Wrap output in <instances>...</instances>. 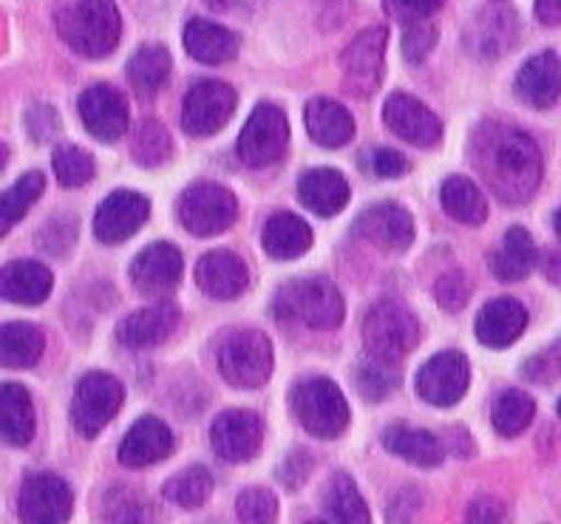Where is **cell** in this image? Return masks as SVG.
<instances>
[{"label":"cell","mask_w":561,"mask_h":524,"mask_svg":"<svg viewBox=\"0 0 561 524\" xmlns=\"http://www.w3.org/2000/svg\"><path fill=\"white\" fill-rule=\"evenodd\" d=\"M536 266V244L530 239V232L525 227H511L505 232V241L491 259L493 275L505 284H516V281L527 278Z\"/></svg>","instance_id":"33"},{"label":"cell","mask_w":561,"mask_h":524,"mask_svg":"<svg viewBox=\"0 0 561 524\" xmlns=\"http://www.w3.org/2000/svg\"><path fill=\"white\" fill-rule=\"evenodd\" d=\"M553 227H556V236H559V239H561V207H559V210H556V216H553Z\"/></svg>","instance_id":"56"},{"label":"cell","mask_w":561,"mask_h":524,"mask_svg":"<svg viewBox=\"0 0 561 524\" xmlns=\"http://www.w3.org/2000/svg\"><path fill=\"white\" fill-rule=\"evenodd\" d=\"M420 341V323L400 300H377L363 318V343L371 361L398 366Z\"/></svg>","instance_id":"4"},{"label":"cell","mask_w":561,"mask_h":524,"mask_svg":"<svg viewBox=\"0 0 561 524\" xmlns=\"http://www.w3.org/2000/svg\"><path fill=\"white\" fill-rule=\"evenodd\" d=\"M273 315L309 329H335L343 320V295L329 278H293L275 293Z\"/></svg>","instance_id":"3"},{"label":"cell","mask_w":561,"mask_h":524,"mask_svg":"<svg viewBox=\"0 0 561 524\" xmlns=\"http://www.w3.org/2000/svg\"><path fill=\"white\" fill-rule=\"evenodd\" d=\"M7 157H9V153H7V145L0 143V171H3V164H7Z\"/></svg>","instance_id":"57"},{"label":"cell","mask_w":561,"mask_h":524,"mask_svg":"<svg viewBox=\"0 0 561 524\" xmlns=\"http://www.w3.org/2000/svg\"><path fill=\"white\" fill-rule=\"evenodd\" d=\"M548 278L561 286V252H553L548 259Z\"/></svg>","instance_id":"54"},{"label":"cell","mask_w":561,"mask_h":524,"mask_svg":"<svg viewBox=\"0 0 561 524\" xmlns=\"http://www.w3.org/2000/svg\"><path fill=\"white\" fill-rule=\"evenodd\" d=\"M327 511L335 516L337 524H371L366 499L360 497L355 479L350 474H335L327 488Z\"/></svg>","instance_id":"37"},{"label":"cell","mask_w":561,"mask_h":524,"mask_svg":"<svg viewBox=\"0 0 561 524\" xmlns=\"http://www.w3.org/2000/svg\"><path fill=\"white\" fill-rule=\"evenodd\" d=\"M196 284L210 298H239L247 289V284H250V270H247V264L236 252L213 250L202 255V261L196 264Z\"/></svg>","instance_id":"23"},{"label":"cell","mask_w":561,"mask_h":524,"mask_svg":"<svg viewBox=\"0 0 561 524\" xmlns=\"http://www.w3.org/2000/svg\"><path fill=\"white\" fill-rule=\"evenodd\" d=\"M383 119L389 130H394L400 139L420 148H434L443 137V123L432 109H425L420 100L403 94H391L383 105Z\"/></svg>","instance_id":"17"},{"label":"cell","mask_w":561,"mask_h":524,"mask_svg":"<svg viewBox=\"0 0 561 524\" xmlns=\"http://www.w3.org/2000/svg\"><path fill=\"white\" fill-rule=\"evenodd\" d=\"M561 375V349H545L525 363V377L534 383H550Z\"/></svg>","instance_id":"50"},{"label":"cell","mask_w":561,"mask_h":524,"mask_svg":"<svg viewBox=\"0 0 561 524\" xmlns=\"http://www.w3.org/2000/svg\"><path fill=\"white\" fill-rule=\"evenodd\" d=\"M43 187H46L43 173L32 171L23 173L9 191L0 193V236H7V232L26 216L28 207L35 205L37 198L43 196Z\"/></svg>","instance_id":"38"},{"label":"cell","mask_w":561,"mask_h":524,"mask_svg":"<svg viewBox=\"0 0 561 524\" xmlns=\"http://www.w3.org/2000/svg\"><path fill=\"white\" fill-rule=\"evenodd\" d=\"M55 286L51 270L41 261H12L0 270V298L23 304V307H37L48 298Z\"/></svg>","instance_id":"25"},{"label":"cell","mask_w":561,"mask_h":524,"mask_svg":"<svg viewBox=\"0 0 561 524\" xmlns=\"http://www.w3.org/2000/svg\"><path fill=\"white\" fill-rule=\"evenodd\" d=\"M386 43H389V29L371 26L363 29L360 35L343 48V86L355 96H371L380 89L386 75Z\"/></svg>","instance_id":"9"},{"label":"cell","mask_w":561,"mask_h":524,"mask_svg":"<svg viewBox=\"0 0 561 524\" xmlns=\"http://www.w3.org/2000/svg\"><path fill=\"white\" fill-rule=\"evenodd\" d=\"M55 173L62 187H82L94 179V159L75 145H60L55 150Z\"/></svg>","instance_id":"42"},{"label":"cell","mask_w":561,"mask_h":524,"mask_svg":"<svg viewBox=\"0 0 561 524\" xmlns=\"http://www.w3.org/2000/svg\"><path fill=\"white\" fill-rule=\"evenodd\" d=\"M57 32L80 57H108L123 37V18L114 0H71L57 12Z\"/></svg>","instance_id":"2"},{"label":"cell","mask_w":561,"mask_h":524,"mask_svg":"<svg viewBox=\"0 0 561 524\" xmlns=\"http://www.w3.org/2000/svg\"><path fill=\"white\" fill-rule=\"evenodd\" d=\"M35 436V406L21 383L0 386V440L14 448L32 443Z\"/></svg>","instance_id":"28"},{"label":"cell","mask_w":561,"mask_h":524,"mask_svg":"<svg viewBox=\"0 0 561 524\" xmlns=\"http://www.w3.org/2000/svg\"><path fill=\"white\" fill-rule=\"evenodd\" d=\"M298 198L316 216H337L350 205V182L332 168H316L298 179Z\"/></svg>","instance_id":"27"},{"label":"cell","mask_w":561,"mask_h":524,"mask_svg":"<svg viewBox=\"0 0 561 524\" xmlns=\"http://www.w3.org/2000/svg\"><path fill=\"white\" fill-rule=\"evenodd\" d=\"M383 445L394 456L420 468H437L443 463V443L432 431L411 429V425H391L383 431Z\"/></svg>","instance_id":"32"},{"label":"cell","mask_w":561,"mask_h":524,"mask_svg":"<svg viewBox=\"0 0 561 524\" xmlns=\"http://www.w3.org/2000/svg\"><path fill=\"white\" fill-rule=\"evenodd\" d=\"M434 295H437L439 307L445 312H459L468 304V298H471V286H468L466 275L459 273V270H451V273L439 275Z\"/></svg>","instance_id":"47"},{"label":"cell","mask_w":561,"mask_h":524,"mask_svg":"<svg viewBox=\"0 0 561 524\" xmlns=\"http://www.w3.org/2000/svg\"><path fill=\"white\" fill-rule=\"evenodd\" d=\"M480 150V173L502 202L522 205L534 196L541 182L539 145L516 128H488L485 139L477 145Z\"/></svg>","instance_id":"1"},{"label":"cell","mask_w":561,"mask_h":524,"mask_svg":"<svg viewBox=\"0 0 561 524\" xmlns=\"http://www.w3.org/2000/svg\"><path fill=\"white\" fill-rule=\"evenodd\" d=\"M213 451L227 463H247L253 459L264 443V422L259 414L247 409L225 411L216 417L210 429Z\"/></svg>","instance_id":"14"},{"label":"cell","mask_w":561,"mask_h":524,"mask_svg":"<svg viewBox=\"0 0 561 524\" xmlns=\"http://www.w3.org/2000/svg\"><path fill=\"white\" fill-rule=\"evenodd\" d=\"M264 250L273 255L275 261H293L309 250L312 244V230L301 216L295 213H275L267 218L264 232H261Z\"/></svg>","instance_id":"31"},{"label":"cell","mask_w":561,"mask_h":524,"mask_svg":"<svg viewBox=\"0 0 561 524\" xmlns=\"http://www.w3.org/2000/svg\"><path fill=\"white\" fill-rule=\"evenodd\" d=\"M28 123V134L37 139V143H46L57 134L60 128V119H57V111L48 109V105H35V109L26 114Z\"/></svg>","instance_id":"51"},{"label":"cell","mask_w":561,"mask_h":524,"mask_svg":"<svg viewBox=\"0 0 561 524\" xmlns=\"http://www.w3.org/2000/svg\"><path fill=\"white\" fill-rule=\"evenodd\" d=\"M516 96L534 109H550L561 96V57L541 52L525 62L516 75Z\"/></svg>","instance_id":"22"},{"label":"cell","mask_w":561,"mask_h":524,"mask_svg":"<svg viewBox=\"0 0 561 524\" xmlns=\"http://www.w3.org/2000/svg\"><path fill=\"white\" fill-rule=\"evenodd\" d=\"M437 26L428 21L405 23L403 32V55L409 62H423L425 57L432 55V48L437 46Z\"/></svg>","instance_id":"46"},{"label":"cell","mask_w":561,"mask_h":524,"mask_svg":"<svg viewBox=\"0 0 561 524\" xmlns=\"http://www.w3.org/2000/svg\"><path fill=\"white\" fill-rule=\"evenodd\" d=\"M164 499L185 511H193V508H202V504L210 499L213 493V477L207 474L202 465H193V468L179 470L176 477H171L162 488Z\"/></svg>","instance_id":"40"},{"label":"cell","mask_w":561,"mask_h":524,"mask_svg":"<svg viewBox=\"0 0 561 524\" xmlns=\"http://www.w3.org/2000/svg\"><path fill=\"white\" fill-rule=\"evenodd\" d=\"M151 216V202L142 193L117 191L105 198L94 216V232L103 244H123Z\"/></svg>","instance_id":"16"},{"label":"cell","mask_w":561,"mask_h":524,"mask_svg":"<svg viewBox=\"0 0 561 524\" xmlns=\"http://www.w3.org/2000/svg\"><path fill=\"white\" fill-rule=\"evenodd\" d=\"M355 236L380 250L403 252L414 241V221L405 207L386 202V205H375L360 213V218L355 221Z\"/></svg>","instance_id":"19"},{"label":"cell","mask_w":561,"mask_h":524,"mask_svg":"<svg viewBox=\"0 0 561 524\" xmlns=\"http://www.w3.org/2000/svg\"><path fill=\"white\" fill-rule=\"evenodd\" d=\"M171 52L151 43V46L137 48V55L130 57L128 66H125V75H128V82L139 96H153L162 91V86L171 77Z\"/></svg>","instance_id":"35"},{"label":"cell","mask_w":561,"mask_h":524,"mask_svg":"<svg viewBox=\"0 0 561 524\" xmlns=\"http://www.w3.org/2000/svg\"><path fill=\"white\" fill-rule=\"evenodd\" d=\"M445 0H383V9L403 23L428 21L434 12L443 9Z\"/></svg>","instance_id":"49"},{"label":"cell","mask_w":561,"mask_h":524,"mask_svg":"<svg viewBox=\"0 0 561 524\" xmlns=\"http://www.w3.org/2000/svg\"><path fill=\"white\" fill-rule=\"evenodd\" d=\"M182 273H185L182 252L168 241L145 247L130 264V281L142 295H168L179 286Z\"/></svg>","instance_id":"18"},{"label":"cell","mask_w":561,"mask_h":524,"mask_svg":"<svg viewBox=\"0 0 561 524\" xmlns=\"http://www.w3.org/2000/svg\"><path fill=\"white\" fill-rule=\"evenodd\" d=\"M536 417V402L534 397L525 395V391H502L493 402V411H491V420H493V429L500 431L502 436H519L522 431L534 422Z\"/></svg>","instance_id":"39"},{"label":"cell","mask_w":561,"mask_h":524,"mask_svg":"<svg viewBox=\"0 0 561 524\" xmlns=\"http://www.w3.org/2000/svg\"><path fill=\"white\" fill-rule=\"evenodd\" d=\"M471 383V366L462 352H439L417 372V395L432 406H457Z\"/></svg>","instance_id":"13"},{"label":"cell","mask_w":561,"mask_h":524,"mask_svg":"<svg viewBox=\"0 0 561 524\" xmlns=\"http://www.w3.org/2000/svg\"><path fill=\"white\" fill-rule=\"evenodd\" d=\"M439 198H443L445 213L451 218H457V221H462V225H482L488 218L485 193H482L468 176L445 179Z\"/></svg>","instance_id":"36"},{"label":"cell","mask_w":561,"mask_h":524,"mask_svg":"<svg viewBox=\"0 0 561 524\" xmlns=\"http://www.w3.org/2000/svg\"><path fill=\"white\" fill-rule=\"evenodd\" d=\"M82 125L100 143H117L128 128V103L114 86H91L80 96Z\"/></svg>","instance_id":"15"},{"label":"cell","mask_w":561,"mask_h":524,"mask_svg":"<svg viewBox=\"0 0 561 524\" xmlns=\"http://www.w3.org/2000/svg\"><path fill=\"white\" fill-rule=\"evenodd\" d=\"M219 372L230 386L259 388L273 375V343L259 329L233 332L219 349Z\"/></svg>","instance_id":"6"},{"label":"cell","mask_w":561,"mask_h":524,"mask_svg":"<svg viewBox=\"0 0 561 524\" xmlns=\"http://www.w3.org/2000/svg\"><path fill=\"white\" fill-rule=\"evenodd\" d=\"M363 162H366V171H371L375 176H383V179H398L409 173V159L391 148L371 150V153H366Z\"/></svg>","instance_id":"48"},{"label":"cell","mask_w":561,"mask_h":524,"mask_svg":"<svg viewBox=\"0 0 561 524\" xmlns=\"http://www.w3.org/2000/svg\"><path fill=\"white\" fill-rule=\"evenodd\" d=\"M207 7H213V9H230L233 7V0H205Z\"/></svg>","instance_id":"55"},{"label":"cell","mask_w":561,"mask_h":524,"mask_svg":"<svg viewBox=\"0 0 561 524\" xmlns=\"http://www.w3.org/2000/svg\"><path fill=\"white\" fill-rule=\"evenodd\" d=\"M239 216V202L227 187L213 182H199L187 187L179 198V221L196 239L219 236Z\"/></svg>","instance_id":"7"},{"label":"cell","mask_w":561,"mask_h":524,"mask_svg":"<svg viewBox=\"0 0 561 524\" xmlns=\"http://www.w3.org/2000/svg\"><path fill=\"white\" fill-rule=\"evenodd\" d=\"M173 454V434L157 417H142L130 425L125 440L119 443V463L125 468H145L157 465Z\"/></svg>","instance_id":"20"},{"label":"cell","mask_w":561,"mask_h":524,"mask_svg":"<svg viewBox=\"0 0 561 524\" xmlns=\"http://www.w3.org/2000/svg\"><path fill=\"white\" fill-rule=\"evenodd\" d=\"M400 383L398 368L386 366V363L369 361L357 368V388L366 400H386L389 391Z\"/></svg>","instance_id":"45"},{"label":"cell","mask_w":561,"mask_h":524,"mask_svg":"<svg viewBox=\"0 0 561 524\" xmlns=\"http://www.w3.org/2000/svg\"><path fill=\"white\" fill-rule=\"evenodd\" d=\"M171 157V137L157 119H145L134 137V159L145 168H157Z\"/></svg>","instance_id":"43"},{"label":"cell","mask_w":561,"mask_h":524,"mask_svg":"<svg viewBox=\"0 0 561 524\" xmlns=\"http://www.w3.org/2000/svg\"><path fill=\"white\" fill-rule=\"evenodd\" d=\"M125 388L114 375L89 372L80 377L71 402V422L82 436H96L123 409Z\"/></svg>","instance_id":"8"},{"label":"cell","mask_w":561,"mask_h":524,"mask_svg":"<svg viewBox=\"0 0 561 524\" xmlns=\"http://www.w3.org/2000/svg\"><path fill=\"white\" fill-rule=\"evenodd\" d=\"M239 96L236 91L219 80H202L191 86L182 103V128L191 137H210L227 125L233 116Z\"/></svg>","instance_id":"11"},{"label":"cell","mask_w":561,"mask_h":524,"mask_svg":"<svg viewBox=\"0 0 561 524\" xmlns=\"http://www.w3.org/2000/svg\"><path fill=\"white\" fill-rule=\"evenodd\" d=\"M105 519L108 524H157L153 504L128 488L111 490L105 499Z\"/></svg>","instance_id":"41"},{"label":"cell","mask_w":561,"mask_h":524,"mask_svg":"<svg viewBox=\"0 0 561 524\" xmlns=\"http://www.w3.org/2000/svg\"><path fill=\"white\" fill-rule=\"evenodd\" d=\"M241 524H275L278 522V499L267 488H247L236 502Z\"/></svg>","instance_id":"44"},{"label":"cell","mask_w":561,"mask_h":524,"mask_svg":"<svg viewBox=\"0 0 561 524\" xmlns=\"http://www.w3.org/2000/svg\"><path fill=\"white\" fill-rule=\"evenodd\" d=\"M527 327V309L516 298H496L477 315V338L491 349H505L519 341Z\"/></svg>","instance_id":"26"},{"label":"cell","mask_w":561,"mask_h":524,"mask_svg":"<svg viewBox=\"0 0 561 524\" xmlns=\"http://www.w3.org/2000/svg\"><path fill=\"white\" fill-rule=\"evenodd\" d=\"M536 18H539L545 26H559L561 0H536Z\"/></svg>","instance_id":"53"},{"label":"cell","mask_w":561,"mask_h":524,"mask_svg":"<svg viewBox=\"0 0 561 524\" xmlns=\"http://www.w3.org/2000/svg\"><path fill=\"white\" fill-rule=\"evenodd\" d=\"M502 519H505V508H502L500 499L480 497L473 499L471 508H468L466 524H502Z\"/></svg>","instance_id":"52"},{"label":"cell","mask_w":561,"mask_h":524,"mask_svg":"<svg viewBox=\"0 0 561 524\" xmlns=\"http://www.w3.org/2000/svg\"><path fill=\"white\" fill-rule=\"evenodd\" d=\"M46 338L35 323H0V363L9 368H32L43 357Z\"/></svg>","instance_id":"34"},{"label":"cell","mask_w":561,"mask_h":524,"mask_svg":"<svg viewBox=\"0 0 561 524\" xmlns=\"http://www.w3.org/2000/svg\"><path fill=\"white\" fill-rule=\"evenodd\" d=\"M75 508L69 482L55 474H32L18 497V513L23 524H66Z\"/></svg>","instance_id":"12"},{"label":"cell","mask_w":561,"mask_h":524,"mask_svg":"<svg viewBox=\"0 0 561 524\" xmlns=\"http://www.w3.org/2000/svg\"><path fill=\"white\" fill-rule=\"evenodd\" d=\"M293 414L304 429L321 440H335L350 425V402L329 377H307L293 388Z\"/></svg>","instance_id":"5"},{"label":"cell","mask_w":561,"mask_h":524,"mask_svg":"<svg viewBox=\"0 0 561 524\" xmlns=\"http://www.w3.org/2000/svg\"><path fill=\"white\" fill-rule=\"evenodd\" d=\"M519 41V21L511 9H485L468 26L466 43L477 57H502Z\"/></svg>","instance_id":"21"},{"label":"cell","mask_w":561,"mask_h":524,"mask_svg":"<svg viewBox=\"0 0 561 524\" xmlns=\"http://www.w3.org/2000/svg\"><path fill=\"white\" fill-rule=\"evenodd\" d=\"M185 48L193 60L205 62V66H219V62L233 60L239 52V35L219 23L205 21V18H193L185 26Z\"/></svg>","instance_id":"30"},{"label":"cell","mask_w":561,"mask_h":524,"mask_svg":"<svg viewBox=\"0 0 561 524\" xmlns=\"http://www.w3.org/2000/svg\"><path fill=\"white\" fill-rule=\"evenodd\" d=\"M179 318H182V312H179L173 300H157L151 307L128 315L119 323L117 338L130 349L157 346V343H162L179 327Z\"/></svg>","instance_id":"24"},{"label":"cell","mask_w":561,"mask_h":524,"mask_svg":"<svg viewBox=\"0 0 561 524\" xmlns=\"http://www.w3.org/2000/svg\"><path fill=\"white\" fill-rule=\"evenodd\" d=\"M309 524H327V522H309Z\"/></svg>","instance_id":"58"},{"label":"cell","mask_w":561,"mask_h":524,"mask_svg":"<svg viewBox=\"0 0 561 524\" xmlns=\"http://www.w3.org/2000/svg\"><path fill=\"white\" fill-rule=\"evenodd\" d=\"M559 417H561V400H559Z\"/></svg>","instance_id":"59"},{"label":"cell","mask_w":561,"mask_h":524,"mask_svg":"<svg viewBox=\"0 0 561 524\" xmlns=\"http://www.w3.org/2000/svg\"><path fill=\"white\" fill-rule=\"evenodd\" d=\"M289 143L287 114L273 103H261L250 114L239 137V159L247 168H270L284 157Z\"/></svg>","instance_id":"10"},{"label":"cell","mask_w":561,"mask_h":524,"mask_svg":"<svg viewBox=\"0 0 561 524\" xmlns=\"http://www.w3.org/2000/svg\"><path fill=\"white\" fill-rule=\"evenodd\" d=\"M304 123H307L309 137L323 148H343L355 137V119H352L350 111L335 100H327V96L309 100L307 111H304Z\"/></svg>","instance_id":"29"}]
</instances>
